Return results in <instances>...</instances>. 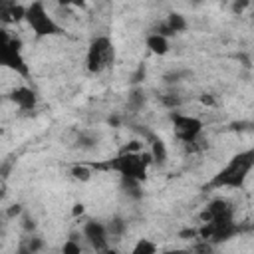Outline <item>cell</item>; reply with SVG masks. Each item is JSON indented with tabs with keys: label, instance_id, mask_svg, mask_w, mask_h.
<instances>
[{
	"label": "cell",
	"instance_id": "cell-1",
	"mask_svg": "<svg viewBox=\"0 0 254 254\" xmlns=\"http://www.w3.org/2000/svg\"><path fill=\"white\" fill-rule=\"evenodd\" d=\"M254 169V147L244 149L236 155H232L222 169H218L210 181L206 183L208 189H230V190H238L246 185L250 173Z\"/></svg>",
	"mask_w": 254,
	"mask_h": 254
},
{
	"label": "cell",
	"instance_id": "cell-2",
	"mask_svg": "<svg viewBox=\"0 0 254 254\" xmlns=\"http://www.w3.org/2000/svg\"><path fill=\"white\" fill-rule=\"evenodd\" d=\"M153 165V157L149 151H125L121 149L113 159L105 161V169L107 171H113L117 173L121 179H127V181H137V183H143L147 179V173H149V167Z\"/></svg>",
	"mask_w": 254,
	"mask_h": 254
},
{
	"label": "cell",
	"instance_id": "cell-3",
	"mask_svg": "<svg viewBox=\"0 0 254 254\" xmlns=\"http://www.w3.org/2000/svg\"><path fill=\"white\" fill-rule=\"evenodd\" d=\"M0 64H2V67L14 71L16 75H20L24 79L30 77V65L24 58L22 40H20V36L12 34L6 28L0 30Z\"/></svg>",
	"mask_w": 254,
	"mask_h": 254
},
{
	"label": "cell",
	"instance_id": "cell-4",
	"mask_svg": "<svg viewBox=\"0 0 254 254\" xmlns=\"http://www.w3.org/2000/svg\"><path fill=\"white\" fill-rule=\"evenodd\" d=\"M26 26L32 30L36 38H58L64 36V26L58 24V20L52 16L46 2H30L26 4Z\"/></svg>",
	"mask_w": 254,
	"mask_h": 254
},
{
	"label": "cell",
	"instance_id": "cell-5",
	"mask_svg": "<svg viewBox=\"0 0 254 254\" xmlns=\"http://www.w3.org/2000/svg\"><path fill=\"white\" fill-rule=\"evenodd\" d=\"M115 62V46L107 34H97L89 40L85 50V69L93 75L103 73Z\"/></svg>",
	"mask_w": 254,
	"mask_h": 254
},
{
	"label": "cell",
	"instance_id": "cell-6",
	"mask_svg": "<svg viewBox=\"0 0 254 254\" xmlns=\"http://www.w3.org/2000/svg\"><path fill=\"white\" fill-rule=\"evenodd\" d=\"M171 123H173L175 137L185 145L198 143V139L202 135V129H204V123L198 117L183 113V111H171Z\"/></svg>",
	"mask_w": 254,
	"mask_h": 254
},
{
	"label": "cell",
	"instance_id": "cell-7",
	"mask_svg": "<svg viewBox=\"0 0 254 254\" xmlns=\"http://www.w3.org/2000/svg\"><path fill=\"white\" fill-rule=\"evenodd\" d=\"M81 238H83L97 254H103L105 250L111 248V236H109L107 224L101 222V220H87V222L81 226Z\"/></svg>",
	"mask_w": 254,
	"mask_h": 254
},
{
	"label": "cell",
	"instance_id": "cell-8",
	"mask_svg": "<svg viewBox=\"0 0 254 254\" xmlns=\"http://www.w3.org/2000/svg\"><path fill=\"white\" fill-rule=\"evenodd\" d=\"M234 218V208L232 204L222 198L216 196L212 198L202 210H200V224H208V222H220V220H230Z\"/></svg>",
	"mask_w": 254,
	"mask_h": 254
},
{
	"label": "cell",
	"instance_id": "cell-9",
	"mask_svg": "<svg viewBox=\"0 0 254 254\" xmlns=\"http://www.w3.org/2000/svg\"><path fill=\"white\" fill-rule=\"evenodd\" d=\"M8 99L20 109V111H34L38 105V93L30 85H16L10 93Z\"/></svg>",
	"mask_w": 254,
	"mask_h": 254
},
{
	"label": "cell",
	"instance_id": "cell-10",
	"mask_svg": "<svg viewBox=\"0 0 254 254\" xmlns=\"http://www.w3.org/2000/svg\"><path fill=\"white\" fill-rule=\"evenodd\" d=\"M143 137H145V141H147V145H149L147 151L151 153L153 163H155V165H165L167 159H169V151H167L165 141H163L159 135H155L153 131H143Z\"/></svg>",
	"mask_w": 254,
	"mask_h": 254
},
{
	"label": "cell",
	"instance_id": "cell-11",
	"mask_svg": "<svg viewBox=\"0 0 254 254\" xmlns=\"http://www.w3.org/2000/svg\"><path fill=\"white\" fill-rule=\"evenodd\" d=\"M189 28V22H187V18L183 16V14H169L167 16V20L163 22V24H159V28L155 30V32H159V34H163V36H175V34H181V32H185Z\"/></svg>",
	"mask_w": 254,
	"mask_h": 254
},
{
	"label": "cell",
	"instance_id": "cell-12",
	"mask_svg": "<svg viewBox=\"0 0 254 254\" xmlns=\"http://www.w3.org/2000/svg\"><path fill=\"white\" fill-rule=\"evenodd\" d=\"M26 18V4L4 2L0 4V20L4 24H20Z\"/></svg>",
	"mask_w": 254,
	"mask_h": 254
},
{
	"label": "cell",
	"instance_id": "cell-13",
	"mask_svg": "<svg viewBox=\"0 0 254 254\" xmlns=\"http://www.w3.org/2000/svg\"><path fill=\"white\" fill-rule=\"evenodd\" d=\"M145 46H147V50L153 52L155 56H165V54H169V50H171V42H169V38L163 36V34H159V32H151V34H147V38H145Z\"/></svg>",
	"mask_w": 254,
	"mask_h": 254
},
{
	"label": "cell",
	"instance_id": "cell-14",
	"mask_svg": "<svg viewBox=\"0 0 254 254\" xmlns=\"http://www.w3.org/2000/svg\"><path fill=\"white\" fill-rule=\"evenodd\" d=\"M159 252L161 250H159L157 242L151 238H137L129 250V254H159Z\"/></svg>",
	"mask_w": 254,
	"mask_h": 254
},
{
	"label": "cell",
	"instance_id": "cell-15",
	"mask_svg": "<svg viewBox=\"0 0 254 254\" xmlns=\"http://www.w3.org/2000/svg\"><path fill=\"white\" fill-rule=\"evenodd\" d=\"M60 254H83V244H81V238H67L62 248H60Z\"/></svg>",
	"mask_w": 254,
	"mask_h": 254
},
{
	"label": "cell",
	"instance_id": "cell-16",
	"mask_svg": "<svg viewBox=\"0 0 254 254\" xmlns=\"http://www.w3.org/2000/svg\"><path fill=\"white\" fill-rule=\"evenodd\" d=\"M107 224V230H109V236H121L123 232H125V226H127V222L123 220V218H119V216H113L109 222H105Z\"/></svg>",
	"mask_w": 254,
	"mask_h": 254
},
{
	"label": "cell",
	"instance_id": "cell-17",
	"mask_svg": "<svg viewBox=\"0 0 254 254\" xmlns=\"http://www.w3.org/2000/svg\"><path fill=\"white\" fill-rule=\"evenodd\" d=\"M71 175L77 181H89L91 179V167L89 165H75L71 169Z\"/></svg>",
	"mask_w": 254,
	"mask_h": 254
},
{
	"label": "cell",
	"instance_id": "cell-18",
	"mask_svg": "<svg viewBox=\"0 0 254 254\" xmlns=\"http://www.w3.org/2000/svg\"><path fill=\"white\" fill-rule=\"evenodd\" d=\"M159 254H190V252L185 250V248H169V250H163Z\"/></svg>",
	"mask_w": 254,
	"mask_h": 254
},
{
	"label": "cell",
	"instance_id": "cell-19",
	"mask_svg": "<svg viewBox=\"0 0 254 254\" xmlns=\"http://www.w3.org/2000/svg\"><path fill=\"white\" fill-rule=\"evenodd\" d=\"M83 212V204L79 202V204H75V208H73V214H81Z\"/></svg>",
	"mask_w": 254,
	"mask_h": 254
}]
</instances>
